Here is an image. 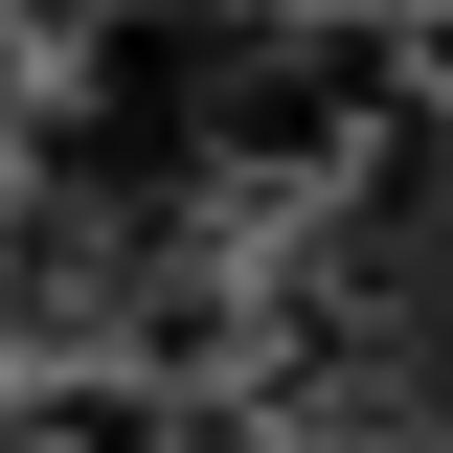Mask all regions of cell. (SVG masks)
<instances>
[{"mask_svg":"<svg viewBox=\"0 0 453 453\" xmlns=\"http://www.w3.org/2000/svg\"><path fill=\"white\" fill-rule=\"evenodd\" d=\"M273 386L295 431H363V453H453V113H386L363 159L318 181L273 273Z\"/></svg>","mask_w":453,"mask_h":453,"instance_id":"cell-1","label":"cell"},{"mask_svg":"<svg viewBox=\"0 0 453 453\" xmlns=\"http://www.w3.org/2000/svg\"><path fill=\"white\" fill-rule=\"evenodd\" d=\"M431 68H453V23H431Z\"/></svg>","mask_w":453,"mask_h":453,"instance_id":"cell-2","label":"cell"}]
</instances>
